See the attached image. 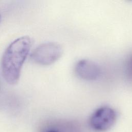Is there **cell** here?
I'll return each instance as SVG.
<instances>
[{"mask_svg":"<svg viewBox=\"0 0 132 132\" xmlns=\"http://www.w3.org/2000/svg\"><path fill=\"white\" fill-rule=\"evenodd\" d=\"M31 40L28 36L20 37L5 50L1 61L2 75L6 81L14 85L19 80L21 69L28 55Z\"/></svg>","mask_w":132,"mask_h":132,"instance_id":"cell-1","label":"cell"},{"mask_svg":"<svg viewBox=\"0 0 132 132\" xmlns=\"http://www.w3.org/2000/svg\"><path fill=\"white\" fill-rule=\"evenodd\" d=\"M63 53L62 46L57 43L47 42L37 47L30 54V59L41 65H49L57 61Z\"/></svg>","mask_w":132,"mask_h":132,"instance_id":"cell-2","label":"cell"},{"mask_svg":"<svg viewBox=\"0 0 132 132\" xmlns=\"http://www.w3.org/2000/svg\"><path fill=\"white\" fill-rule=\"evenodd\" d=\"M117 119V111L112 108L104 106L96 109L89 119L90 127L98 132L110 129Z\"/></svg>","mask_w":132,"mask_h":132,"instance_id":"cell-3","label":"cell"},{"mask_svg":"<svg viewBox=\"0 0 132 132\" xmlns=\"http://www.w3.org/2000/svg\"><path fill=\"white\" fill-rule=\"evenodd\" d=\"M75 71L79 77L88 81L96 80L101 74V68L97 63L86 59L77 62L75 66Z\"/></svg>","mask_w":132,"mask_h":132,"instance_id":"cell-4","label":"cell"},{"mask_svg":"<svg viewBox=\"0 0 132 132\" xmlns=\"http://www.w3.org/2000/svg\"><path fill=\"white\" fill-rule=\"evenodd\" d=\"M125 74L127 80L129 82L132 83V54L129 56L126 60Z\"/></svg>","mask_w":132,"mask_h":132,"instance_id":"cell-5","label":"cell"},{"mask_svg":"<svg viewBox=\"0 0 132 132\" xmlns=\"http://www.w3.org/2000/svg\"><path fill=\"white\" fill-rule=\"evenodd\" d=\"M47 132H58V131H57L56 130H50V131H48Z\"/></svg>","mask_w":132,"mask_h":132,"instance_id":"cell-6","label":"cell"},{"mask_svg":"<svg viewBox=\"0 0 132 132\" xmlns=\"http://www.w3.org/2000/svg\"><path fill=\"white\" fill-rule=\"evenodd\" d=\"M0 19H1V15H0Z\"/></svg>","mask_w":132,"mask_h":132,"instance_id":"cell-7","label":"cell"}]
</instances>
